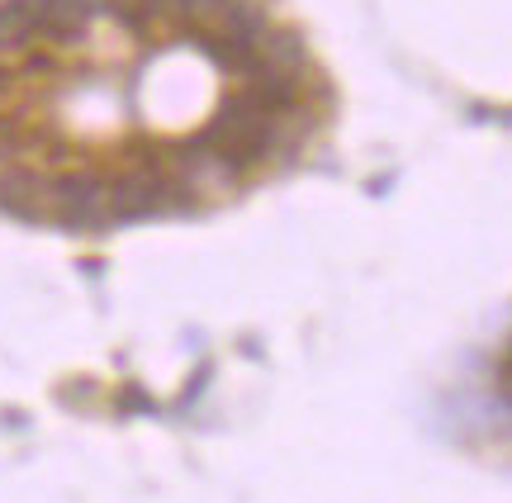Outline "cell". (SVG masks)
<instances>
[{
  "mask_svg": "<svg viewBox=\"0 0 512 503\" xmlns=\"http://www.w3.org/2000/svg\"><path fill=\"white\" fill-rule=\"evenodd\" d=\"M204 143L214 148V157L223 162L228 176H238V171L266 162V157L285 143V129H280V119L261 114L252 100L238 91V95H228V100L219 105V114L209 119Z\"/></svg>",
  "mask_w": 512,
  "mask_h": 503,
  "instance_id": "6da1fadb",
  "label": "cell"
},
{
  "mask_svg": "<svg viewBox=\"0 0 512 503\" xmlns=\"http://www.w3.org/2000/svg\"><path fill=\"white\" fill-rule=\"evenodd\" d=\"M53 209L81 228L105 224L110 219V209H105V181H95V176H67V181H57Z\"/></svg>",
  "mask_w": 512,
  "mask_h": 503,
  "instance_id": "7a4b0ae2",
  "label": "cell"
}]
</instances>
